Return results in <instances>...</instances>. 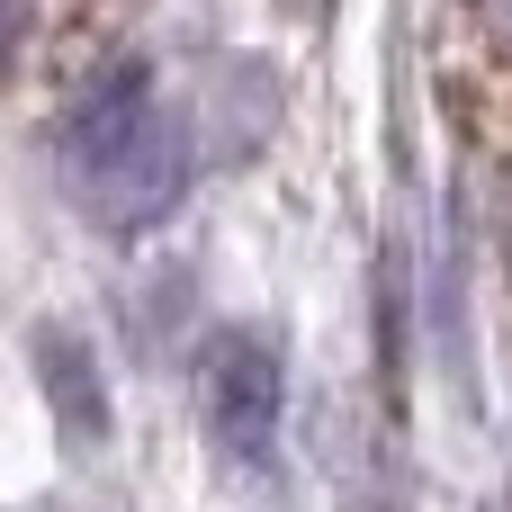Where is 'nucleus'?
<instances>
[{
  "mask_svg": "<svg viewBox=\"0 0 512 512\" xmlns=\"http://www.w3.org/2000/svg\"><path fill=\"white\" fill-rule=\"evenodd\" d=\"M477 36H486L495 54H512V0H477Z\"/></svg>",
  "mask_w": 512,
  "mask_h": 512,
  "instance_id": "6",
  "label": "nucleus"
},
{
  "mask_svg": "<svg viewBox=\"0 0 512 512\" xmlns=\"http://www.w3.org/2000/svg\"><path fill=\"white\" fill-rule=\"evenodd\" d=\"M288 9H297V18H324V9H333V0H288Z\"/></svg>",
  "mask_w": 512,
  "mask_h": 512,
  "instance_id": "7",
  "label": "nucleus"
},
{
  "mask_svg": "<svg viewBox=\"0 0 512 512\" xmlns=\"http://www.w3.org/2000/svg\"><path fill=\"white\" fill-rule=\"evenodd\" d=\"M54 153H63L72 198L108 234H153L180 207V189H189V135L162 117L144 63L90 72L81 99L63 108V126H54Z\"/></svg>",
  "mask_w": 512,
  "mask_h": 512,
  "instance_id": "1",
  "label": "nucleus"
},
{
  "mask_svg": "<svg viewBox=\"0 0 512 512\" xmlns=\"http://www.w3.org/2000/svg\"><path fill=\"white\" fill-rule=\"evenodd\" d=\"M27 360H36V387H45V405H54V432H63L72 450H99V441H108V378H99L90 342H81L72 324H36V333H27Z\"/></svg>",
  "mask_w": 512,
  "mask_h": 512,
  "instance_id": "3",
  "label": "nucleus"
},
{
  "mask_svg": "<svg viewBox=\"0 0 512 512\" xmlns=\"http://www.w3.org/2000/svg\"><path fill=\"white\" fill-rule=\"evenodd\" d=\"M270 126H279V81H270L261 63H216L207 90H198V135H207V153L243 162Z\"/></svg>",
  "mask_w": 512,
  "mask_h": 512,
  "instance_id": "4",
  "label": "nucleus"
},
{
  "mask_svg": "<svg viewBox=\"0 0 512 512\" xmlns=\"http://www.w3.org/2000/svg\"><path fill=\"white\" fill-rule=\"evenodd\" d=\"M279 405H288V378H279V351L261 333H216L198 351V423L225 459H270Z\"/></svg>",
  "mask_w": 512,
  "mask_h": 512,
  "instance_id": "2",
  "label": "nucleus"
},
{
  "mask_svg": "<svg viewBox=\"0 0 512 512\" xmlns=\"http://www.w3.org/2000/svg\"><path fill=\"white\" fill-rule=\"evenodd\" d=\"M27 27H36V0H0V72L18 63V45H27Z\"/></svg>",
  "mask_w": 512,
  "mask_h": 512,
  "instance_id": "5",
  "label": "nucleus"
}]
</instances>
